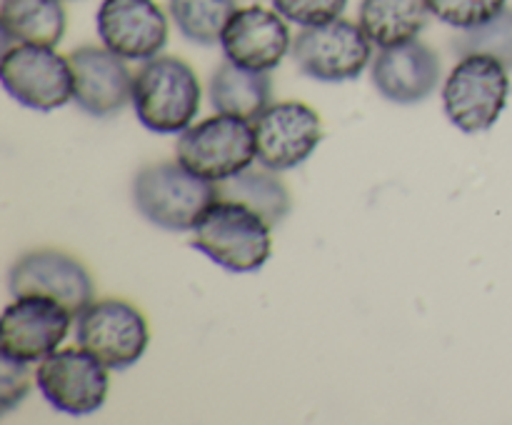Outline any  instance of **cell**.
Returning <instances> with one entry per match:
<instances>
[{
	"label": "cell",
	"mask_w": 512,
	"mask_h": 425,
	"mask_svg": "<svg viewBox=\"0 0 512 425\" xmlns=\"http://www.w3.org/2000/svg\"><path fill=\"white\" fill-rule=\"evenodd\" d=\"M453 48L458 55H493L505 68L512 70V8H505L488 23L460 30L458 38L453 40Z\"/></svg>",
	"instance_id": "cell-22"
},
{
	"label": "cell",
	"mask_w": 512,
	"mask_h": 425,
	"mask_svg": "<svg viewBox=\"0 0 512 425\" xmlns=\"http://www.w3.org/2000/svg\"><path fill=\"white\" fill-rule=\"evenodd\" d=\"M73 70V100L93 118H110L133 103L135 75L125 58L98 45H83L68 55Z\"/></svg>",
	"instance_id": "cell-13"
},
{
	"label": "cell",
	"mask_w": 512,
	"mask_h": 425,
	"mask_svg": "<svg viewBox=\"0 0 512 425\" xmlns=\"http://www.w3.org/2000/svg\"><path fill=\"white\" fill-rule=\"evenodd\" d=\"M100 43L125 60H150L168 45V18L155 0H103L98 8Z\"/></svg>",
	"instance_id": "cell-14"
},
{
	"label": "cell",
	"mask_w": 512,
	"mask_h": 425,
	"mask_svg": "<svg viewBox=\"0 0 512 425\" xmlns=\"http://www.w3.org/2000/svg\"><path fill=\"white\" fill-rule=\"evenodd\" d=\"M430 8L438 20L458 30H470L493 20L508 8V0H430Z\"/></svg>",
	"instance_id": "cell-23"
},
{
	"label": "cell",
	"mask_w": 512,
	"mask_h": 425,
	"mask_svg": "<svg viewBox=\"0 0 512 425\" xmlns=\"http://www.w3.org/2000/svg\"><path fill=\"white\" fill-rule=\"evenodd\" d=\"M0 80L10 98L38 113H50L73 100L70 60L48 45L18 43L5 48Z\"/></svg>",
	"instance_id": "cell-8"
},
{
	"label": "cell",
	"mask_w": 512,
	"mask_h": 425,
	"mask_svg": "<svg viewBox=\"0 0 512 425\" xmlns=\"http://www.w3.org/2000/svg\"><path fill=\"white\" fill-rule=\"evenodd\" d=\"M225 58L248 70H273L293 50L288 20L278 10L248 5L235 10L220 38Z\"/></svg>",
	"instance_id": "cell-16"
},
{
	"label": "cell",
	"mask_w": 512,
	"mask_h": 425,
	"mask_svg": "<svg viewBox=\"0 0 512 425\" xmlns=\"http://www.w3.org/2000/svg\"><path fill=\"white\" fill-rule=\"evenodd\" d=\"M168 5L180 35L198 45L220 43L225 25L238 10L235 0H168Z\"/></svg>",
	"instance_id": "cell-21"
},
{
	"label": "cell",
	"mask_w": 512,
	"mask_h": 425,
	"mask_svg": "<svg viewBox=\"0 0 512 425\" xmlns=\"http://www.w3.org/2000/svg\"><path fill=\"white\" fill-rule=\"evenodd\" d=\"M215 200L218 183L198 178L180 160L145 165L133 180V203L138 213L173 233L193 230Z\"/></svg>",
	"instance_id": "cell-3"
},
{
	"label": "cell",
	"mask_w": 512,
	"mask_h": 425,
	"mask_svg": "<svg viewBox=\"0 0 512 425\" xmlns=\"http://www.w3.org/2000/svg\"><path fill=\"white\" fill-rule=\"evenodd\" d=\"M68 18L63 0H0V30L10 45H55L63 40Z\"/></svg>",
	"instance_id": "cell-17"
},
{
	"label": "cell",
	"mask_w": 512,
	"mask_h": 425,
	"mask_svg": "<svg viewBox=\"0 0 512 425\" xmlns=\"http://www.w3.org/2000/svg\"><path fill=\"white\" fill-rule=\"evenodd\" d=\"M178 160L198 178L220 183L258 160L253 120L218 113L180 133Z\"/></svg>",
	"instance_id": "cell-5"
},
{
	"label": "cell",
	"mask_w": 512,
	"mask_h": 425,
	"mask_svg": "<svg viewBox=\"0 0 512 425\" xmlns=\"http://www.w3.org/2000/svg\"><path fill=\"white\" fill-rule=\"evenodd\" d=\"M430 0H363L358 23L378 48L415 40L428 25Z\"/></svg>",
	"instance_id": "cell-19"
},
{
	"label": "cell",
	"mask_w": 512,
	"mask_h": 425,
	"mask_svg": "<svg viewBox=\"0 0 512 425\" xmlns=\"http://www.w3.org/2000/svg\"><path fill=\"white\" fill-rule=\"evenodd\" d=\"M30 363L3 355L0 368V413H10L30 393Z\"/></svg>",
	"instance_id": "cell-25"
},
{
	"label": "cell",
	"mask_w": 512,
	"mask_h": 425,
	"mask_svg": "<svg viewBox=\"0 0 512 425\" xmlns=\"http://www.w3.org/2000/svg\"><path fill=\"white\" fill-rule=\"evenodd\" d=\"M510 98L508 68L493 55H460L443 85V110L468 135L485 133L503 115Z\"/></svg>",
	"instance_id": "cell-4"
},
{
	"label": "cell",
	"mask_w": 512,
	"mask_h": 425,
	"mask_svg": "<svg viewBox=\"0 0 512 425\" xmlns=\"http://www.w3.org/2000/svg\"><path fill=\"white\" fill-rule=\"evenodd\" d=\"M80 348L93 353L110 370H128L145 355L150 328L133 303L120 298L93 300L75 323Z\"/></svg>",
	"instance_id": "cell-7"
},
{
	"label": "cell",
	"mask_w": 512,
	"mask_h": 425,
	"mask_svg": "<svg viewBox=\"0 0 512 425\" xmlns=\"http://www.w3.org/2000/svg\"><path fill=\"white\" fill-rule=\"evenodd\" d=\"M350 0H273V8L283 15L288 23L308 28V25L330 23L343 18Z\"/></svg>",
	"instance_id": "cell-24"
},
{
	"label": "cell",
	"mask_w": 512,
	"mask_h": 425,
	"mask_svg": "<svg viewBox=\"0 0 512 425\" xmlns=\"http://www.w3.org/2000/svg\"><path fill=\"white\" fill-rule=\"evenodd\" d=\"M268 220L238 200L218 198L190 233L195 250L230 273H255L273 253Z\"/></svg>",
	"instance_id": "cell-1"
},
{
	"label": "cell",
	"mask_w": 512,
	"mask_h": 425,
	"mask_svg": "<svg viewBox=\"0 0 512 425\" xmlns=\"http://www.w3.org/2000/svg\"><path fill=\"white\" fill-rule=\"evenodd\" d=\"M203 100V88L185 60L155 55L135 73L133 108L150 133H183L193 125Z\"/></svg>",
	"instance_id": "cell-2"
},
{
	"label": "cell",
	"mask_w": 512,
	"mask_h": 425,
	"mask_svg": "<svg viewBox=\"0 0 512 425\" xmlns=\"http://www.w3.org/2000/svg\"><path fill=\"white\" fill-rule=\"evenodd\" d=\"M293 58L300 73L320 83L355 80L373 60V43L353 20L308 25L293 38Z\"/></svg>",
	"instance_id": "cell-6"
},
{
	"label": "cell",
	"mask_w": 512,
	"mask_h": 425,
	"mask_svg": "<svg viewBox=\"0 0 512 425\" xmlns=\"http://www.w3.org/2000/svg\"><path fill=\"white\" fill-rule=\"evenodd\" d=\"M8 288L13 298L40 295L65 305L73 315L83 313L95 300V285L88 268L60 250H30L20 255L8 273Z\"/></svg>",
	"instance_id": "cell-10"
},
{
	"label": "cell",
	"mask_w": 512,
	"mask_h": 425,
	"mask_svg": "<svg viewBox=\"0 0 512 425\" xmlns=\"http://www.w3.org/2000/svg\"><path fill=\"white\" fill-rule=\"evenodd\" d=\"M218 198L238 200V203L248 205L268 220L270 228L283 223L293 208L288 185L275 175V170L265 168V165L263 168H248L233 178L220 180Z\"/></svg>",
	"instance_id": "cell-20"
},
{
	"label": "cell",
	"mask_w": 512,
	"mask_h": 425,
	"mask_svg": "<svg viewBox=\"0 0 512 425\" xmlns=\"http://www.w3.org/2000/svg\"><path fill=\"white\" fill-rule=\"evenodd\" d=\"M73 313L65 305L40 295H20L5 308L0 323V355L40 363L68 335Z\"/></svg>",
	"instance_id": "cell-12"
},
{
	"label": "cell",
	"mask_w": 512,
	"mask_h": 425,
	"mask_svg": "<svg viewBox=\"0 0 512 425\" xmlns=\"http://www.w3.org/2000/svg\"><path fill=\"white\" fill-rule=\"evenodd\" d=\"M375 90L398 105H415L428 100L443 78V60L423 40L380 48L370 68Z\"/></svg>",
	"instance_id": "cell-15"
},
{
	"label": "cell",
	"mask_w": 512,
	"mask_h": 425,
	"mask_svg": "<svg viewBox=\"0 0 512 425\" xmlns=\"http://www.w3.org/2000/svg\"><path fill=\"white\" fill-rule=\"evenodd\" d=\"M273 100L268 70H248L225 58L210 78V103L218 113L255 120Z\"/></svg>",
	"instance_id": "cell-18"
},
{
	"label": "cell",
	"mask_w": 512,
	"mask_h": 425,
	"mask_svg": "<svg viewBox=\"0 0 512 425\" xmlns=\"http://www.w3.org/2000/svg\"><path fill=\"white\" fill-rule=\"evenodd\" d=\"M255 150L265 168L283 173L298 168L323 140V123L315 108L300 100L273 103L253 120Z\"/></svg>",
	"instance_id": "cell-11"
},
{
	"label": "cell",
	"mask_w": 512,
	"mask_h": 425,
	"mask_svg": "<svg viewBox=\"0 0 512 425\" xmlns=\"http://www.w3.org/2000/svg\"><path fill=\"white\" fill-rule=\"evenodd\" d=\"M108 370V365L85 348H63L40 360L35 383L58 413L80 418L100 410L108 400Z\"/></svg>",
	"instance_id": "cell-9"
}]
</instances>
